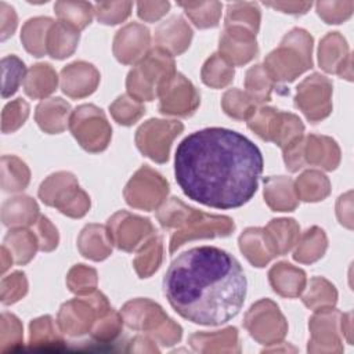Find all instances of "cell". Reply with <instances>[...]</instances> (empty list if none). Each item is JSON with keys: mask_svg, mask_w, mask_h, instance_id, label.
Wrapping results in <instances>:
<instances>
[{"mask_svg": "<svg viewBox=\"0 0 354 354\" xmlns=\"http://www.w3.org/2000/svg\"><path fill=\"white\" fill-rule=\"evenodd\" d=\"M263 165L260 149L248 137L224 127H207L178 144L174 176L189 199L234 209L256 194Z\"/></svg>", "mask_w": 354, "mask_h": 354, "instance_id": "obj_1", "label": "cell"}, {"mask_svg": "<svg viewBox=\"0 0 354 354\" xmlns=\"http://www.w3.org/2000/svg\"><path fill=\"white\" fill-rule=\"evenodd\" d=\"M246 277L238 260L214 246L183 252L169 266L163 290L170 306L199 325H221L243 306Z\"/></svg>", "mask_w": 354, "mask_h": 354, "instance_id": "obj_2", "label": "cell"}, {"mask_svg": "<svg viewBox=\"0 0 354 354\" xmlns=\"http://www.w3.org/2000/svg\"><path fill=\"white\" fill-rule=\"evenodd\" d=\"M54 10L62 22H68V25L77 26L80 29L90 24L93 7L91 4L83 1H58L54 4Z\"/></svg>", "mask_w": 354, "mask_h": 354, "instance_id": "obj_3", "label": "cell"}, {"mask_svg": "<svg viewBox=\"0 0 354 354\" xmlns=\"http://www.w3.org/2000/svg\"><path fill=\"white\" fill-rule=\"evenodd\" d=\"M185 12L191 17V19L198 25L199 28H207V26H216L221 4L218 1H201V3H178Z\"/></svg>", "mask_w": 354, "mask_h": 354, "instance_id": "obj_4", "label": "cell"}, {"mask_svg": "<svg viewBox=\"0 0 354 354\" xmlns=\"http://www.w3.org/2000/svg\"><path fill=\"white\" fill-rule=\"evenodd\" d=\"M228 14H227V26L231 25H236L238 22H241L242 19L249 21V24H252L253 26H259V21H260V12L256 4L252 3H232L228 4L227 8Z\"/></svg>", "mask_w": 354, "mask_h": 354, "instance_id": "obj_5", "label": "cell"}, {"mask_svg": "<svg viewBox=\"0 0 354 354\" xmlns=\"http://www.w3.org/2000/svg\"><path fill=\"white\" fill-rule=\"evenodd\" d=\"M130 1H122V3H97L94 6V10L97 12V17L104 24H118L119 21H123L131 8Z\"/></svg>", "mask_w": 354, "mask_h": 354, "instance_id": "obj_6", "label": "cell"}, {"mask_svg": "<svg viewBox=\"0 0 354 354\" xmlns=\"http://www.w3.org/2000/svg\"><path fill=\"white\" fill-rule=\"evenodd\" d=\"M4 61H6L7 64H10L8 66H11V68H10V69H11V72H10V76H11V77L4 82V90H3V95L7 97V95L12 94V93L17 90L18 83H19L22 75H24L25 68H24V64H22L18 58H15V57L4 58Z\"/></svg>", "mask_w": 354, "mask_h": 354, "instance_id": "obj_7", "label": "cell"}, {"mask_svg": "<svg viewBox=\"0 0 354 354\" xmlns=\"http://www.w3.org/2000/svg\"><path fill=\"white\" fill-rule=\"evenodd\" d=\"M138 7V15L142 19H148V21H153L156 18H159L160 15H163L169 7L170 3L167 1H142L137 4Z\"/></svg>", "mask_w": 354, "mask_h": 354, "instance_id": "obj_8", "label": "cell"}, {"mask_svg": "<svg viewBox=\"0 0 354 354\" xmlns=\"http://www.w3.org/2000/svg\"><path fill=\"white\" fill-rule=\"evenodd\" d=\"M264 4L268 7L281 10L283 12H290V14H303L311 7V3H264Z\"/></svg>", "mask_w": 354, "mask_h": 354, "instance_id": "obj_9", "label": "cell"}]
</instances>
